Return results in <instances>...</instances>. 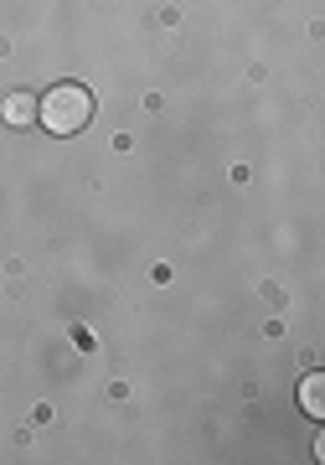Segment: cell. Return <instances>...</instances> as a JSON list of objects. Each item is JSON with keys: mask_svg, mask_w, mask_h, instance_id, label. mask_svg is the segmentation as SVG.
<instances>
[{"mask_svg": "<svg viewBox=\"0 0 325 465\" xmlns=\"http://www.w3.org/2000/svg\"><path fill=\"white\" fill-rule=\"evenodd\" d=\"M94 119V94L83 84H52L47 99H36V124H47L52 134H78Z\"/></svg>", "mask_w": 325, "mask_h": 465, "instance_id": "6da1fadb", "label": "cell"}, {"mask_svg": "<svg viewBox=\"0 0 325 465\" xmlns=\"http://www.w3.org/2000/svg\"><path fill=\"white\" fill-rule=\"evenodd\" d=\"M0 119L16 124V130H32L36 124V94H5V99H0Z\"/></svg>", "mask_w": 325, "mask_h": 465, "instance_id": "7a4b0ae2", "label": "cell"}, {"mask_svg": "<svg viewBox=\"0 0 325 465\" xmlns=\"http://www.w3.org/2000/svg\"><path fill=\"white\" fill-rule=\"evenodd\" d=\"M300 409H305L310 419L325 414V378H320V372H310V378L300 382Z\"/></svg>", "mask_w": 325, "mask_h": 465, "instance_id": "3957f363", "label": "cell"}]
</instances>
